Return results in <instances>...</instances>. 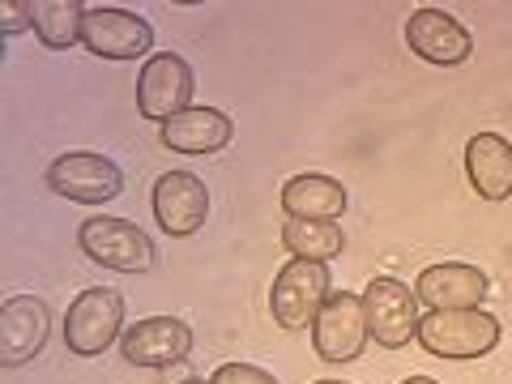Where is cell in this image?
Returning a JSON list of instances; mask_svg holds the SVG:
<instances>
[{
    "label": "cell",
    "mask_w": 512,
    "mask_h": 384,
    "mask_svg": "<svg viewBox=\"0 0 512 384\" xmlns=\"http://www.w3.org/2000/svg\"><path fill=\"white\" fill-rule=\"evenodd\" d=\"M419 346L436 359H483L500 346V320L483 308L427 312L419 320Z\"/></svg>",
    "instance_id": "obj_1"
},
{
    "label": "cell",
    "mask_w": 512,
    "mask_h": 384,
    "mask_svg": "<svg viewBox=\"0 0 512 384\" xmlns=\"http://www.w3.org/2000/svg\"><path fill=\"white\" fill-rule=\"evenodd\" d=\"M77 248H82L94 265L116 269V274H146L154 269V239L128 218L94 214L77 231Z\"/></svg>",
    "instance_id": "obj_2"
},
{
    "label": "cell",
    "mask_w": 512,
    "mask_h": 384,
    "mask_svg": "<svg viewBox=\"0 0 512 384\" xmlns=\"http://www.w3.org/2000/svg\"><path fill=\"white\" fill-rule=\"evenodd\" d=\"M333 295V278L320 261H286L274 278V291H269V312L282 329H308L316 325L320 308Z\"/></svg>",
    "instance_id": "obj_3"
},
{
    "label": "cell",
    "mask_w": 512,
    "mask_h": 384,
    "mask_svg": "<svg viewBox=\"0 0 512 384\" xmlns=\"http://www.w3.org/2000/svg\"><path fill=\"white\" fill-rule=\"evenodd\" d=\"M124 329V299L107 286H90L69 303L64 316V346L82 359H94L120 338Z\"/></svg>",
    "instance_id": "obj_4"
},
{
    "label": "cell",
    "mask_w": 512,
    "mask_h": 384,
    "mask_svg": "<svg viewBox=\"0 0 512 384\" xmlns=\"http://www.w3.org/2000/svg\"><path fill=\"white\" fill-rule=\"evenodd\" d=\"M363 312H367V329H372L376 346L384 350H402L410 338H419V295L397 278H372L363 291Z\"/></svg>",
    "instance_id": "obj_5"
},
{
    "label": "cell",
    "mask_w": 512,
    "mask_h": 384,
    "mask_svg": "<svg viewBox=\"0 0 512 384\" xmlns=\"http://www.w3.org/2000/svg\"><path fill=\"white\" fill-rule=\"evenodd\" d=\"M367 342H372V329H367V312H363V295L350 291H333L329 303L320 308L316 325H312V346L325 363H350L359 359Z\"/></svg>",
    "instance_id": "obj_6"
},
{
    "label": "cell",
    "mask_w": 512,
    "mask_h": 384,
    "mask_svg": "<svg viewBox=\"0 0 512 384\" xmlns=\"http://www.w3.org/2000/svg\"><path fill=\"white\" fill-rule=\"evenodd\" d=\"M192 64L175 52H158L141 64V77H137V111L146 120H175L180 111H188L192 103Z\"/></svg>",
    "instance_id": "obj_7"
},
{
    "label": "cell",
    "mask_w": 512,
    "mask_h": 384,
    "mask_svg": "<svg viewBox=\"0 0 512 384\" xmlns=\"http://www.w3.org/2000/svg\"><path fill=\"white\" fill-rule=\"evenodd\" d=\"M47 188L77 205H107L124 192V171L103 154H60L47 167Z\"/></svg>",
    "instance_id": "obj_8"
},
{
    "label": "cell",
    "mask_w": 512,
    "mask_h": 384,
    "mask_svg": "<svg viewBox=\"0 0 512 384\" xmlns=\"http://www.w3.org/2000/svg\"><path fill=\"white\" fill-rule=\"evenodd\" d=\"M82 43L99 60H137V56H150L154 30L146 18H137L128 9H86Z\"/></svg>",
    "instance_id": "obj_9"
},
{
    "label": "cell",
    "mask_w": 512,
    "mask_h": 384,
    "mask_svg": "<svg viewBox=\"0 0 512 384\" xmlns=\"http://www.w3.org/2000/svg\"><path fill=\"white\" fill-rule=\"evenodd\" d=\"M154 218L167 235L184 239V235H197L205 227V214H210V192L197 180L192 171H167L158 175L154 184Z\"/></svg>",
    "instance_id": "obj_10"
},
{
    "label": "cell",
    "mask_w": 512,
    "mask_h": 384,
    "mask_svg": "<svg viewBox=\"0 0 512 384\" xmlns=\"http://www.w3.org/2000/svg\"><path fill=\"white\" fill-rule=\"evenodd\" d=\"M52 312L35 295H13L0 308V367H22L47 346Z\"/></svg>",
    "instance_id": "obj_11"
},
{
    "label": "cell",
    "mask_w": 512,
    "mask_h": 384,
    "mask_svg": "<svg viewBox=\"0 0 512 384\" xmlns=\"http://www.w3.org/2000/svg\"><path fill=\"white\" fill-rule=\"evenodd\" d=\"M406 43H410V52L419 56V60L444 64V69H453V64H466L470 52H474L470 30L461 26L457 18L440 13V9H419V13H410V22H406Z\"/></svg>",
    "instance_id": "obj_12"
},
{
    "label": "cell",
    "mask_w": 512,
    "mask_h": 384,
    "mask_svg": "<svg viewBox=\"0 0 512 384\" xmlns=\"http://www.w3.org/2000/svg\"><path fill=\"white\" fill-rule=\"evenodd\" d=\"M120 350L133 367H171L192 350V329L180 316H146L120 338Z\"/></svg>",
    "instance_id": "obj_13"
},
{
    "label": "cell",
    "mask_w": 512,
    "mask_h": 384,
    "mask_svg": "<svg viewBox=\"0 0 512 384\" xmlns=\"http://www.w3.org/2000/svg\"><path fill=\"white\" fill-rule=\"evenodd\" d=\"M491 282L483 269L474 265H431L419 274V282H414V295H419V303H427L431 312H461V308H478V303L487 299Z\"/></svg>",
    "instance_id": "obj_14"
},
{
    "label": "cell",
    "mask_w": 512,
    "mask_h": 384,
    "mask_svg": "<svg viewBox=\"0 0 512 384\" xmlns=\"http://www.w3.org/2000/svg\"><path fill=\"white\" fill-rule=\"evenodd\" d=\"M466 175L483 201L512 197V146L500 133H478L466 146Z\"/></svg>",
    "instance_id": "obj_15"
},
{
    "label": "cell",
    "mask_w": 512,
    "mask_h": 384,
    "mask_svg": "<svg viewBox=\"0 0 512 384\" xmlns=\"http://www.w3.org/2000/svg\"><path fill=\"white\" fill-rule=\"evenodd\" d=\"M231 120L218 107H188L163 124V146L180 154H218L231 141Z\"/></svg>",
    "instance_id": "obj_16"
},
{
    "label": "cell",
    "mask_w": 512,
    "mask_h": 384,
    "mask_svg": "<svg viewBox=\"0 0 512 384\" xmlns=\"http://www.w3.org/2000/svg\"><path fill=\"white\" fill-rule=\"evenodd\" d=\"M282 210L291 218H312V222H338L346 214V188L333 175L303 171L295 180L282 184Z\"/></svg>",
    "instance_id": "obj_17"
},
{
    "label": "cell",
    "mask_w": 512,
    "mask_h": 384,
    "mask_svg": "<svg viewBox=\"0 0 512 384\" xmlns=\"http://www.w3.org/2000/svg\"><path fill=\"white\" fill-rule=\"evenodd\" d=\"M82 26H86L82 0H30V30L52 52H69V47L82 43Z\"/></svg>",
    "instance_id": "obj_18"
},
{
    "label": "cell",
    "mask_w": 512,
    "mask_h": 384,
    "mask_svg": "<svg viewBox=\"0 0 512 384\" xmlns=\"http://www.w3.org/2000/svg\"><path fill=\"white\" fill-rule=\"evenodd\" d=\"M282 248L299 261H333L346 248V235L338 222H312V218H286L282 222Z\"/></svg>",
    "instance_id": "obj_19"
},
{
    "label": "cell",
    "mask_w": 512,
    "mask_h": 384,
    "mask_svg": "<svg viewBox=\"0 0 512 384\" xmlns=\"http://www.w3.org/2000/svg\"><path fill=\"white\" fill-rule=\"evenodd\" d=\"M210 384H278V380L265 367H252V363H222L210 376Z\"/></svg>",
    "instance_id": "obj_20"
},
{
    "label": "cell",
    "mask_w": 512,
    "mask_h": 384,
    "mask_svg": "<svg viewBox=\"0 0 512 384\" xmlns=\"http://www.w3.org/2000/svg\"><path fill=\"white\" fill-rule=\"evenodd\" d=\"M26 26H30V0H9V5L0 9V30H5V39H13Z\"/></svg>",
    "instance_id": "obj_21"
},
{
    "label": "cell",
    "mask_w": 512,
    "mask_h": 384,
    "mask_svg": "<svg viewBox=\"0 0 512 384\" xmlns=\"http://www.w3.org/2000/svg\"><path fill=\"white\" fill-rule=\"evenodd\" d=\"M402 384H440V380H431V376H410V380H402Z\"/></svg>",
    "instance_id": "obj_22"
},
{
    "label": "cell",
    "mask_w": 512,
    "mask_h": 384,
    "mask_svg": "<svg viewBox=\"0 0 512 384\" xmlns=\"http://www.w3.org/2000/svg\"><path fill=\"white\" fill-rule=\"evenodd\" d=\"M316 384H346V380H316Z\"/></svg>",
    "instance_id": "obj_23"
},
{
    "label": "cell",
    "mask_w": 512,
    "mask_h": 384,
    "mask_svg": "<svg viewBox=\"0 0 512 384\" xmlns=\"http://www.w3.org/2000/svg\"><path fill=\"white\" fill-rule=\"evenodd\" d=\"M180 384H201V380H180Z\"/></svg>",
    "instance_id": "obj_24"
}]
</instances>
